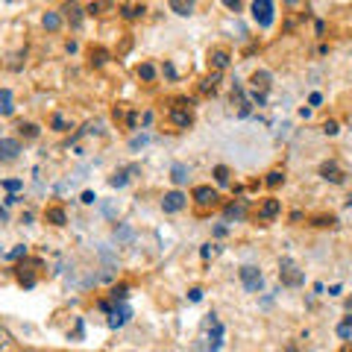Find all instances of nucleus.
<instances>
[{
  "instance_id": "obj_15",
  "label": "nucleus",
  "mask_w": 352,
  "mask_h": 352,
  "mask_svg": "<svg viewBox=\"0 0 352 352\" xmlns=\"http://www.w3.org/2000/svg\"><path fill=\"white\" fill-rule=\"evenodd\" d=\"M170 12H176L179 18H191L194 9H197V0H168Z\"/></svg>"
},
{
  "instance_id": "obj_2",
  "label": "nucleus",
  "mask_w": 352,
  "mask_h": 352,
  "mask_svg": "<svg viewBox=\"0 0 352 352\" xmlns=\"http://www.w3.org/2000/svg\"><path fill=\"white\" fill-rule=\"evenodd\" d=\"M191 200L197 206V212L206 214V212H212V208L220 206V194H217V188H212V185H197L194 194H191Z\"/></svg>"
},
{
  "instance_id": "obj_33",
  "label": "nucleus",
  "mask_w": 352,
  "mask_h": 352,
  "mask_svg": "<svg viewBox=\"0 0 352 352\" xmlns=\"http://www.w3.org/2000/svg\"><path fill=\"white\" fill-rule=\"evenodd\" d=\"M88 56H91V65H97V68H100V65L106 62L109 53H106V50H100V47H91V53H88Z\"/></svg>"
},
{
  "instance_id": "obj_40",
  "label": "nucleus",
  "mask_w": 352,
  "mask_h": 352,
  "mask_svg": "<svg viewBox=\"0 0 352 352\" xmlns=\"http://www.w3.org/2000/svg\"><path fill=\"white\" fill-rule=\"evenodd\" d=\"M94 200H97L94 191H82V203H85V206H94Z\"/></svg>"
},
{
  "instance_id": "obj_31",
  "label": "nucleus",
  "mask_w": 352,
  "mask_h": 352,
  "mask_svg": "<svg viewBox=\"0 0 352 352\" xmlns=\"http://www.w3.org/2000/svg\"><path fill=\"white\" fill-rule=\"evenodd\" d=\"M3 258H6V261H18V258H27V244H18L15 250H9Z\"/></svg>"
},
{
  "instance_id": "obj_14",
  "label": "nucleus",
  "mask_w": 352,
  "mask_h": 352,
  "mask_svg": "<svg viewBox=\"0 0 352 352\" xmlns=\"http://www.w3.org/2000/svg\"><path fill=\"white\" fill-rule=\"evenodd\" d=\"M44 223H50V226H65V223H68V214H65L62 206H50V208H44Z\"/></svg>"
},
{
  "instance_id": "obj_38",
  "label": "nucleus",
  "mask_w": 352,
  "mask_h": 352,
  "mask_svg": "<svg viewBox=\"0 0 352 352\" xmlns=\"http://www.w3.org/2000/svg\"><path fill=\"white\" fill-rule=\"evenodd\" d=\"M226 9H232V12H241V0H223Z\"/></svg>"
},
{
  "instance_id": "obj_47",
  "label": "nucleus",
  "mask_w": 352,
  "mask_h": 352,
  "mask_svg": "<svg viewBox=\"0 0 352 352\" xmlns=\"http://www.w3.org/2000/svg\"><path fill=\"white\" fill-rule=\"evenodd\" d=\"M3 256H6V252H3V250H0V258H3Z\"/></svg>"
},
{
  "instance_id": "obj_42",
  "label": "nucleus",
  "mask_w": 352,
  "mask_h": 352,
  "mask_svg": "<svg viewBox=\"0 0 352 352\" xmlns=\"http://www.w3.org/2000/svg\"><path fill=\"white\" fill-rule=\"evenodd\" d=\"M338 335H340V338H349V335H352V326H346V323H344V326L338 329Z\"/></svg>"
},
{
  "instance_id": "obj_44",
  "label": "nucleus",
  "mask_w": 352,
  "mask_h": 352,
  "mask_svg": "<svg viewBox=\"0 0 352 352\" xmlns=\"http://www.w3.org/2000/svg\"><path fill=\"white\" fill-rule=\"evenodd\" d=\"M0 220H6V212H3V208H0Z\"/></svg>"
},
{
  "instance_id": "obj_36",
  "label": "nucleus",
  "mask_w": 352,
  "mask_h": 352,
  "mask_svg": "<svg viewBox=\"0 0 352 352\" xmlns=\"http://www.w3.org/2000/svg\"><path fill=\"white\" fill-rule=\"evenodd\" d=\"M323 132H326V135H338V124H335V120H326Z\"/></svg>"
},
{
  "instance_id": "obj_39",
  "label": "nucleus",
  "mask_w": 352,
  "mask_h": 352,
  "mask_svg": "<svg viewBox=\"0 0 352 352\" xmlns=\"http://www.w3.org/2000/svg\"><path fill=\"white\" fill-rule=\"evenodd\" d=\"M162 74H164V76H168V80H173V76H176V71H173V65H170V62H164V68H162Z\"/></svg>"
},
{
  "instance_id": "obj_6",
  "label": "nucleus",
  "mask_w": 352,
  "mask_h": 352,
  "mask_svg": "<svg viewBox=\"0 0 352 352\" xmlns=\"http://www.w3.org/2000/svg\"><path fill=\"white\" fill-rule=\"evenodd\" d=\"M229 65H232V53H229L226 47H214L208 50V68H212L214 74H223Z\"/></svg>"
},
{
  "instance_id": "obj_45",
  "label": "nucleus",
  "mask_w": 352,
  "mask_h": 352,
  "mask_svg": "<svg viewBox=\"0 0 352 352\" xmlns=\"http://www.w3.org/2000/svg\"><path fill=\"white\" fill-rule=\"evenodd\" d=\"M18 352H38V349H18Z\"/></svg>"
},
{
  "instance_id": "obj_9",
  "label": "nucleus",
  "mask_w": 352,
  "mask_h": 352,
  "mask_svg": "<svg viewBox=\"0 0 352 352\" xmlns=\"http://www.w3.org/2000/svg\"><path fill=\"white\" fill-rule=\"evenodd\" d=\"M279 276H282V282L288 285V288H300V285H302V273L294 267L291 258H285V261L279 264Z\"/></svg>"
},
{
  "instance_id": "obj_30",
  "label": "nucleus",
  "mask_w": 352,
  "mask_h": 352,
  "mask_svg": "<svg viewBox=\"0 0 352 352\" xmlns=\"http://www.w3.org/2000/svg\"><path fill=\"white\" fill-rule=\"evenodd\" d=\"M264 182H267L270 188H279V185L285 182V170H270V173H267V179H264Z\"/></svg>"
},
{
  "instance_id": "obj_27",
  "label": "nucleus",
  "mask_w": 352,
  "mask_h": 352,
  "mask_svg": "<svg viewBox=\"0 0 352 352\" xmlns=\"http://www.w3.org/2000/svg\"><path fill=\"white\" fill-rule=\"evenodd\" d=\"M109 296H112V300H115V302H124V300H126V296H129V285H126V282H120V285H115V288H112V291H109Z\"/></svg>"
},
{
  "instance_id": "obj_22",
  "label": "nucleus",
  "mask_w": 352,
  "mask_h": 352,
  "mask_svg": "<svg viewBox=\"0 0 352 352\" xmlns=\"http://www.w3.org/2000/svg\"><path fill=\"white\" fill-rule=\"evenodd\" d=\"M18 135L27 138V141H36V138L41 135V126H38V124H30V120H27V124L18 126Z\"/></svg>"
},
{
  "instance_id": "obj_23",
  "label": "nucleus",
  "mask_w": 352,
  "mask_h": 352,
  "mask_svg": "<svg viewBox=\"0 0 352 352\" xmlns=\"http://www.w3.org/2000/svg\"><path fill=\"white\" fill-rule=\"evenodd\" d=\"M15 112V106H12V91L9 88H3L0 91V115H12Z\"/></svg>"
},
{
  "instance_id": "obj_3",
  "label": "nucleus",
  "mask_w": 352,
  "mask_h": 352,
  "mask_svg": "<svg viewBox=\"0 0 352 352\" xmlns=\"http://www.w3.org/2000/svg\"><path fill=\"white\" fill-rule=\"evenodd\" d=\"M273 18H276V6H273V0H252V21L267 30L273 24Z\"/></svg>"
},
{
  "instance_id": "obj_17",
  "label": "nucleus",
  "mask_w": 352,
  "mask_h": 352,
  "mask_svg": "<svg viewBox=\"0 0 352 352\" xmlns=\"http://www.w3.org/2000/svg\"><path fill=\"white\" fill-rule=\"evenodd\" d=\"M120 15H124L126 21H135L144 15V3H138V0H132V3H124L120 6Z\"/></svg>"
},
{
  "instance_id": "obj_41",
  "label": "nucleus",
  "mask_w": 352,
  "mask_h": 352,
  "mask_svg": "<svg viewBox=\"0 0 352 352\" xmlns=\"http://www.w3.org/2000/svg\"><path fill=\"white\" fill-rule=\"evenodd\" d=\"M308 103H311V106H320V103H323V94H317V91H314L311 97H308Z\"/></svg>"
},
{
  "instance_id": "obj_18",
  "label": "nucleus",
  "mask_w": 352,
  "mask_h": 352,
  "mask_svg": "<svg viewBox=\"0 0 352 352\" xmlns=\"http://www.w3.org/2000/svg\"><path fill=\"white\" fill-rule=\"evenodd\" d=\"M41 27L47 32H59L62 30V15L59 12H44L41 15Z\"/></svg>"
},
{
  "instance_id": "obj_11",
  "label": "nucleus",
  "mask_w": 352,
  "mask_h": 352,
  "mask_svg": "<svg viewBox=\"0 0 352 352\" xmlns=\"http://www.w3.org/2000/svg\"><path fill=\"white\" fill-rule=\"evenodd\" d=\"M129 317H132V308L126 305V302H118V308H115V311L112 314H109V329H120V326H124L126 320H129Z\"/></svg>"
},
{
  "instance_id": "obj_8",
  "label": "nucleus",
  "mask_w": 352,
  "mask_h": 352,
  "mask_svg": "<svg viewBox=\"0 0 352 352\" xmlns=\"http://www.w3.org/2000/svg\"><path fill=\"white\" fill-rule=\"evenodd\" d=\"M24 153L18 138H0V164H9V162H18V156Z\"/></svg>"
},
{
  "instance_id": "obj_13",
  "label": "nucleus",
  "mask_w": 352,
  "mask_h": 352,
  "mask_svg": "<svg viewBox=\"0 0 352 352\" xmlns=\"http://www.w3.org/2000/svg\"><path fill=\"white\" fill-rule=\"evenodd\" d=\"M279 214H282V203L276 200V197H270V200H264L258 206V217L261 220H276Z\"/></svg>"
},
{
  "instance_id": "obj_21",
  "label": "nucleus",
  "mask_w": 352,
  "mask_h": 352,
  "mask_svg": "<svg viewBox=\"0 0 352 352\" xmlns=\"http://www.w3.org/2000/svg\"><path fill=\"white\" fill-rule=\"evenodd\" d=\"M250 82H252L256 91H267V88H270V74L267 71H256V74L250 76Z\"/></svg>"
},
{
  "instance_id": "obj_46",
  "label": "nucleus",
  "mask_w": 352,
  "mask_h": 352,
  "mask_svg": "<svg viewBox=\"0 0 352 352\" xmlns=\"http://www.w3.org/2000/svg\"><path fill=\"white\" fill-rule=\"evenodd\" d=\"M285 3H296V0H285Z\"/></svg>"
},
{
  "instance_id": "obj_43",
  "label": "nucleus",
  "mask_w": 352,
  "mask_h": 352,
  "mask_svg": "<svg viewBox=\"0 0 352 352\" xmlns=\"http://www.w3.org/2000/svg\"><path fill=\"white\" fill-rule=\"evenodd\" d=\"M344 323H346V326H352V314H349V317H346V320H344Z\"/></svg>"
},
{
  "instance_id": "obj_19",
  "label": "nucleus",
  "mask_w": 352,
  "mask_h": 352,
  "mask_svg": "<svg viewBox=\"0 0 352 352\" xmlns=\"http://www.w3.org/2000/svg\"><path fill=\"white\" fill-rule=\"evenodd\" d=\"M15 344H18L15 335L9 332V329H6L3 323H0V352H12V349H15Z\"/></svg>"
},
{
  "instance_id": "obj_7",
  "label": "nucleus",
  "mask_w": 352,
  "mask_h": 352,
  "mask_svg": "<svg viewBox=\"0 0 352 352\" xmlns=\"http://www.w3.org/2000/svg\"><path fill=\"white\" fill-rule=\"evenodd\" d=\"M185 206H188V197H185L182 191H168L162 197V212L164 214H176V212H182Z\"/></svg>"
},
{
  "instance_id": "obj_35",
  "label": "nucleus",
  "mask_w": 352,
  "mask_h": 352,
  "mask_svg": "<svg viewBox=\"0 0 352 352\" xmlns=\"http://www.w3.org/2000/svg\"><path fill=\"white\" fill-rule=\"evenodd\" d=\"M3 188H6L9 194H15V191L24 188V182H21V179H6V182H3Z\"/></svg>"
},
{
  "instance_id": "obj_28",
  "label": "nucleus",
  "mask_w": 352,
  "mask_h": 352,
  "mask_svg": "<svg viewBox=\"0 0 352 352\" xmlns=\"http://www.w3.org/2000/svg\"><path fill=\"white\" fill-rule=\"evenodd\" d=\"M129 170H118V173H112L109 176V185H112V188H124V185L129 182V176H126Z\"/></svg>"
},
{
  "instance_id": "obj_10",
  "label": "nucleus",
  "mask_w": 352,
  "mask_h": 352,
  "mask_svg": "<svg viewBox=\"0 0 352 352\" xmlns=\"http://www.w3.org/2000/svg\"><path fill=\"white\" fill-rule=\"evenodd\" d=\"M62 12H65V21H68L74 30H80V27H82V15H85V12H82V6L76 3V0H68Z\"/></svg>"
},
{
  "instance_id": "obj_16",
  "label": "nucleus",
  "mask_w": 352,
  "mask_h": 352,
  "mask_svg": "<svg viewBox=\"0 0 352 352\" xmlns=\"http://www.w3.org/2000/svg\"><path fill=\"white\" fill-rule=\"evenodd\" d=\"M320 176H323L326 182H335V185L344 182V173H340L338 162H323V164H320Z\"/></svg>"
},
{
  "instance_id": "obj_37",
  "label": "nucleus",
  "mask_w": 352,
  "mask_h": 352,
  "mask_svg": "<svg viewBox=\"0 0 352 352\" xmlns=\"http://www.w3.org/2000/svg\"><path fill=\"white\" fill-rule=\"evenodd\" d=\"M188 300H191V302H200V300H203V288H191V291H188Z\"/></svg>"
},
{
  "instance_id": "obj_34",
  "label": "nucleus",
  "mask_w": 352,
  "mask_h": 352,
  "mask_svg": "<svg viewBox=\"0 0 352 352\" xmlns=\"http://www.w3.org/2000/svg\"><path fill=\"white\" fill-rule=\"evenodd\" d=\"M147 141H150V135H135V138H132V141H129V150H132V153H135V150H141V147H144V144H147Z\"/></svg>"
},
{
  "instance_id": "obj_32",
  "label": "nucleus",
  "mask_w": 352,
  "mask_h": 352,
  "mask_svg": "<svg viewBox=\"0 0 352 352\" xmlns=\"http://www.w3.org/2000/svg\"><path fill=\"white\" fill-rule=\"evenodd\" d=\"M50 126H53V129H56V132H68V129H71V124H68V120H65V118H62L59 112H56V115H53V118H50Z\"/></svg>"
},
{
  "instance_id": "obj_4",
  "label": "nucleus",
  "mask_w": 352,
  "mask_h": 352,
  "mask_svg": "<svg viewBox=\"0 0 352 352\" xmlns=\"http://www.w3.org/2000/svg\"><path fill=\"white\" fill-rule=\"evenodd\" d=\"M238 276H241V282H244V288H247L250 294L261 291L264 276H261V270H258V267H252V264H244V267L238 270Z\"/></svg>"
},
{
  "instance_id": "obj_25",
  "label": "nucleus",
  "mask_w": 352,
  "mask_h": 352,
  "mask_svg": "<svg viewBox=\"0 0 352 352\" xmlns=\"http://www.w3.org/2000/svg\"><path fill=\"white\" fill-rule=\"evenodd\" d=\"M217 85H220V74H214V71H212V74H208L206 80H203L200 91H203V94H214V91H217Z\"/></svg>"
},
{
  "instance_id": "obj_5",
  "label": "nucleus",
  "mask_w": 352,
  "mask_h": 352,
  "mask_svg": "<svg viewBox=\"0 0 352 352\" xmlns=\"http://www.w3.org/2000/svg\"><path fill=\"white\" fill-rule=\"evenodd\" d=\"M36 267H38V261H27V264H18L15 267V279H18L21 288H27V291L36 288V282H38Z\"/></svg>"
},
{
  "instance_id": "obj_29",
  "label": "nucleus",
  "mask_w": 352,
  "mask_h": 352,
  "mask_svg": "<svg viewBox=\"0 0 352 352\" xmlns=\"http://www.w3.org/2000/svg\"><path fill=\"white\" fill-rule=\"evenodd\" d=\"M138 76H141V80H144V82H153V80H156V68H153L150 62L138 65Z\"/></svg>"
},
{
  "instance_id": "obj_24",
  "label": "nucleus",
  "mask_w": 352,
  "mask_h": 352,
  "mask_svg": "<svg viewBox=\"0 0 352 352\" xmlns=\"http://www.w3.org/2000/svg\"><path fill=\"white\" fill-rule=\"evenodd\" d=\"M132 238H135V232H132V226H126V223L115 226V241H118V244H129Z\"/></svg>"
},
{
  "instance_id": "obj_12",
  "label": "nucleus",
  "mask_w": 352,
  "mask_h": 352,
  "mask_svg": "<svg viewBox=\"0 0 352 352\" xmlns=\"http://www.w3.org/2000/svg\"><path fill=\"white\" fill-rule=\"evenodd\" d=\"M223 217H226V220H235V223L247 220V200H235V203L223 206Z\"/></svg>"
},
{
  "instance_id": "obj_20",
  "label": "nucleus",
  "mask_w": 352,
  "mask_h": 352,
  "mask_svg": "<svg viewBox=\"0 0 352 352\" xmlns=\"http://www.w3.org/2000/svg\"><path fill=\"white\" fill-rule=\"evenodd\" d=\"M170 179H173V185H185V182H188V164L176 162L170 168Z\"/></svg>"
},
{
  "instance_id": "obj_1",
  "label": "nucleus",
  "mask_w": 352,
  "mask_h": 352,
  "mask_svg": "<svg viewBox=\"0 0 352 352\" xmlns=\"http://www.w3.org/2000/svg\"><path fill=\"white\" fill-rule=\"evenodd\" d=\"M168 120L176 126V129H191L194 124V109H191V100H185V97H179V100H173V106L168 109Z\"/></svg>"
},
{
  "instance_id": "obj_26",
  "label": "nucleus",
  "mask_w": 352,
  "mask_h": 352,
  "mask_svg": "<svg viewBox=\"0 0 352 352\" xmlns=\"http://www.w3.org/2000/svg\"><path fill=\"white\" fill-rule=\"evenodd\" d=\"M212 176H214L217 185H229V179H232V170H229L226 164H217V168L212 170Z\"/></svg>"
}]
</instances>
